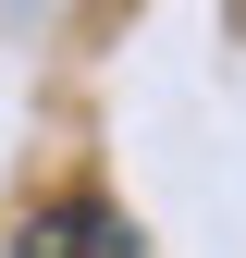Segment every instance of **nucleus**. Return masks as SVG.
<instances>
[{
    "mask_svg": "<svg viewBox=\"0 0 246 258\" xmlns=\"http://www.w3.org/2000/svg\"><path fill=\"white\" fill-rule=\"evenodd\" d=\"M13 258H136V221H123L111 197H61L13 234Z\"/></svg>",
    "mask_w": 246,
    "mask_h": 258,
    "instance_id": "obj_1",
    "label": "nucleus"
}]
</instances>
